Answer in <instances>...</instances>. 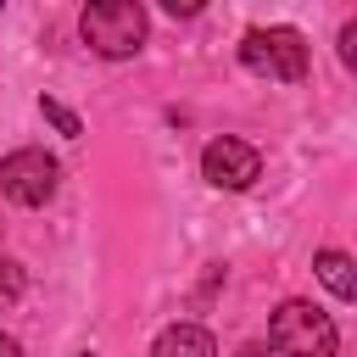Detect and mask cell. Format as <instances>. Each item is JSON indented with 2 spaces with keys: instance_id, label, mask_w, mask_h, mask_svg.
I'll list each match as a JSON object with an SVG mask.
<instances>
[{
  "instance_id": "obj_8",
  "label": "cell",
  "mask_w": 357,
  "mask_h": 357,
  "mask_svg": "<svg viewBox=\"0 0 357 357\" xmlns=\"http://www.w3.org/2000/svg\"><path fill=\"white\" fill-rule=\"evenodd\" d=\"M22 290H28V273H22V262H11V257H0V307H11V301H22Z\"/></svg>"
},
{
  "instance_id": "obj_6",
  "label": "cell",
  "mask_w": 357,
  "mask_h": 357,
  "mask_svg": "<svg viewBox=\"0 0 357 357\" xmlns=\"http://www.w3.org/2000/svg\"><path fill=\"white\" fill-rule=\"evenodd\" d=\"M151 357H218V340L201 329V324H173L156 335Z\"/></svg>"
},
{
  "instance_id": "obj_2",
  "label": "cell",
  "mask_w": 357,
  "mask_h": 357,
  "mask_svg": "<svg viewBox=\"0 0 357 357\" xmlns=\"http://www.w3.org/2000/svg\"><path fill=\"white\" fill-rule=\"evenodd\" d=\"M78 33H84V45L95 56L123 61V56H134L145 45V6H134V0H95V6H84Z\"/></svg>"
},
{
  "instance_id": "obj_12",
  "label": "cell",
  "mask_w": 357,
  "mask_h": 357,
  "mask_svg": "<svg viewBox=\"0 0 357 357\" xmlns=\"http://www.w3.org/2000/svg\"><path fill=\"white\" fill-rule=\"evenodd\" d=\"M240 357H273L268 346H240Z\"/></svg>"
},
{
  "instance_id": "obj_5",
  "label": "cell",
  "mask_w": 357,
  "mask_h": 357,
  "mask_svg": "<svg viewBox=\"0 0 357 357\" xmlns=\"http://www.w3.org/2000/svg\"><path fill=\"white\" fill-rule=\"evenodd\" d=\"M257 173H262V156H257V145H245V139H212L206 151H201V178L206 184H218V190H251L257 184Z\"/></svg>"
},
{
  "instance_id": "obj_7",
  "label": "cell",
  "mask_w": 357,
  "mask_h": 357,
  "mask_svg": "<svg viewBox=\"0 0 357 357\" xmlns=\"http://www.w3.org/2000/svg\"><path fill=\"white\" fill-rule=\"evenodd\" d=\"M312 268H318V279L329 284L335 301H351V296H357V273H351V257H346V251H318Z\"/></svg>"
},
{
  "instance_id": "obj_11",
  "label": "cell",
  "mask_w": 357,
  "mask_h": 357,
  "mask_svg": "<svg viewBox=\"0 0 357 357\" xmlns=\"http://www.w3.org/2000/svg\"><path fill=\"white\" fill-rule=\"evenodd\" d=\"M0 357H22V346H17L11 335H0Z\"/></svg>"
},
{
  "instance_id": "obj_4",
  "label": "cell",
  "mask_w": 357,
  "mask_h": 357,
  "mask_svg": "<svg viewBox=\"0 0 357 357\" xmlns=\"http://www.w3.org/2000/svg\"><path fill=\"white\" fill-rule=\"evenodd\" d=\"M56 184H61V162H56L50 151H39V145L11 151V156L0 162V190H6L17 206H45V201L56 195Z\"/></svg>"
},
{
  "instance_id": "obj_10",
  "label": "cell",
  "mask_w": 357,
  "mask_h": 357,
  "mask_svg": "<svg viewBox=\"0 0 357 357\" xmlns=\"http://www.w3.org/2000/svg\"><path fill=\"white\" fill-rule=\"evenodd\" d=\"M340 61H346V67H357V17L340 28Z\"/></svg>"
},
{
  "instance_id": "obj_1",
  "label": "cell",
  "mask_w": 357,
  "mask_h": 357,
  "mask_svg": "<svg viewBox=\"0 0 357 357\" xmlns=\"http://www.w3.org/2000/svg\"><path fill=\"white\" fill-rule=\"evenodd\" d=\"M340 346V329L324 307L312 301H279L273 318H268V351L279 357H335Z\"/></svg>"
},
{
  "instance_id": "obj_3",
  "label": "cell",
  "mask_w": 357,
  "mask_h": 357,
  "mask_svg": "<svg viewBox=\"0 0 357 357\" xmlns=\"http://www.w3.org/2000/svg\"><path fill=\"white\" fill-rule=\"evenodd\" d=\"M240 61L251 67V73H262V78H279V84H296L301 73H307V39L296 33V28H251L245 39H240Z\"/></svg>"
},
{
  "instance_id": "obj_9",
  "label": "cell",
  "mask_w": 357,
  "mask_h": 357,
  "mask_svg": "<svg viewBox=\"0 0 357 357\" xmlns=\"http://www.w3.org/2000/svg\"><path fill=\"white\" fill-rule=\"evenodd\" d=\"M39 112H45V117H50V123H56V128H61L67 139H78V134H84V123H78V117H73L67 106H56V100H39Z\"/></svg>"
}]
</instances>
